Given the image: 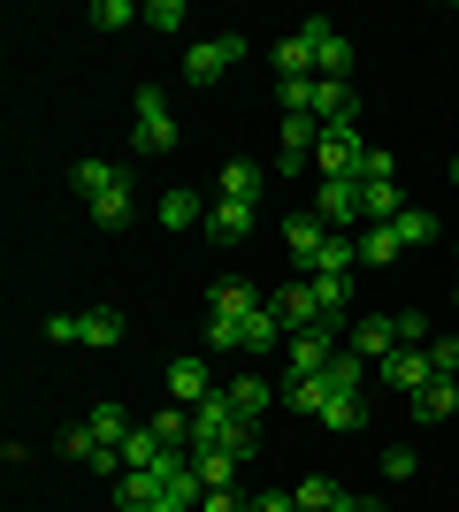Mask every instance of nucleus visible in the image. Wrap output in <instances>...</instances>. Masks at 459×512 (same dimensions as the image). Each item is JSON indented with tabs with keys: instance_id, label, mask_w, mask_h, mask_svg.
<instances>
[{
	"instance_id": "f257e3e1",
	"label": "nucleus",
	"mask_w": 459,
	"mask_h": 512,
	"mask_svg": "<svg viewBox=\"0 0 459 512\" xmlns=\"http://www.w3.org/2000/svg\"><path fill=\"white\" fill-rule=\"evenodd\" d=\"M77 199L92 207V222L100 230H123L131 222V169H115V161H77Z\"/></svg>"
},
{
	"instance_id": "f03ea898",
	"label": "nucleus",
	"mask_w": 459,
	"mask_h": 512,
	"mask_svg": "<svg viewBox=\"0 0 459 512\" xmlns=\"http://www.w3.org/2000/svg\"><path fill=\"white\" fill-rule=\"evenodd\" d=\"M131 138H138V153H176V115H169V100L153 85H138V107H131Z\"/></svg>"
},
{
	"instance_id": "7ed1b4c3",
	"label": "nucleus",
	"mask_w": 459,
	"mask_h": 512,
	"mask_svg": "<svg viewBox=\"0 0 459 512\" xmlns=\"http://www.w3.org/2000/svg\"><path fill=\"white\" fill-rule=\"evenodd\" d=\"M299 31H306V46H314V77H329V85H352V39H345V31H329L322 16H306Z\"/></svg>"
},
{
	"instance_id": "20e7f679",
	"label": "nucleus",
	"mask_w": 459,
	"mask_h": 512,
	"mask_svg": "<svg viewBox=\"0 0 459 512\" xmlns=\"http://www.w3.org/2000/svg\"><path fill=\"white\" fill-rule=\"evenodd\" d=\"M238 62H245V39L222 31V39H199L192 54H184V77H192V85H215V77H230Z\"/></svg>"
},
{
	"instance_id": "39448f33",
	"label": "nucleus",
	"mask_w": 459,
	"mask_h": 512,
	"mask_svg": "<svg viewBox=\"0 0 459 512\" xmlns=\"http://www.w3.org/2000/svg\"><path fill=\"white\" fill-rule=\"evenodd\" d=\"M360 123H322V138H314V161H322V176H352L360 169Z\"/></svg>"
},
{
	"instance_id": "423d86ee",
	"label": "nucleus",
	"mask_w": 459,
	"mask_h": 512,
	"mask_svg": "<svg viewBox=\"0 0 459 512\" xmlns=\"http://www.w3.org/2000/svg\"><path fill=\"white\" fill-rule=\"evenodd\" d=\"M345 352H360L368 367H383L398 352V314H368V321H352L345 329Z\"/></svg>"
},
{
	"instance_id": "0eeeda50",
	"label": "nucleus",
	"mask_w": 459,
	"mask_h": 512,
	"mask_svg": "<svg viewBox=\"0 0 459 512\" xmlns=\"http://www.w3.org/2000/svg\"><path fill=\"white\" fill-rule=\"evenodd\" d=\"M207 398H215L207 360H199V352H176L169 360V406H207Z\"/></svg>"
},
{
	"instance_id": "6e6552de",
	"label": "nucleus",
	"mask_w": 459,
	"mask_h": 512,
	"mask_svg": "<svg viewBox=\"0 0 459 512\" xmlns=\"http://www.w3.org/2000/svg\"><path fill=\"white\" fill-rule=\"evenodd\" d=\"M314 138H322V123H314V115H284V130H276V146H284V153H276V169L299 176L306 161H314Z\"/></svg>"
},
{
	"instance_id": "1a4fd4ad",
	"label": "nucleus",
	"mask_w": 459,
	"mask_h": 512,
	"mask_svg": "<svg viewBox=\"0 0 459 512\" xmlns=\"http://www.w3.org/2000/svg\"><path fill=\"white\" fill-rule=\"evenodd\" d=\"M284 360H291V383H306V375H322V367L337 360V337H329V329H306V337L284 344Z\"/></svg>"
},
{
	"instance_id": "9d476101",
	"label": "nucleus",
	"mask_w": 459,
	"mask_h": 512,
	"mask_svg": "<svg viewBox=\"0 0 459 512\" xmlns=\"http://www.w3.org/2000/svg\"><path fill=\"white\" fill-rule=\"evenodd\" d=\"M207 245H245V237H253V207H238V199H215V207H207Z\"/></svg>"
},
{
	"instance_id": "9b49d317",
	"label": "nucleus",
	"mask_w": 459,
	"mask_h": 512,
	"mask_svg": "<svg viewBox=\"0 0 459 512\" xmlns=\"http://www.w3.org/2000/svg\"><path fill=\"white\" fill-rule=\"evenodd\" d=\"M322 245H329V222H322V214H291V222H284V253L299 260V268H314Z\"/></svg>"
},
{
	"instance_id": "f8f14e48",
	"label": "nucleus",
	"mask_w": 459,
	"mask_h": 512,
	"mask_svg": "<svg viewBox=\"0 0 459 512\" xmlns=\"http://www.w3.org/2000/svg\"><path fill=\"white\" fill-rule=\"evenodd\" d=\"M306 115H314V123H360V92L314 77V107H306Z\"/></svg>"
},
{
	"instance_id": "ddd939ff",
	"label": "nucleus",
	"mask_w": 459,
	"mask_h": 512,
	"mask_svg": "<svg viewBox=\"0 0 459 512\" xmlns=\"http://www.w3.org/2000/svg\"><path fill=\"white\" fill-rule=\"evenodd\" d=\"M314 207H322L329 230H337V222H368V214H360V184H352V176H322V199H314Z\"/></svg>"
},
{
	"instance_id": "4468645a",
	"label": "nucleus",
	"mask_w": 459,
	"mask_h": 512,
	"mask_svg": "<svg viewBox=\"0 0 459 512\" xmlns=\"http://www.w3.org/2000/svg\"><path fill=\"white\" fill-rule=\"evenodd\" d=\"M306 283H314V314H322V329L337 337V329H345V314H352V283H345V276H306Z\"/></svg>"
},
{
	"instance_id": "2eb2a0df",
	"label": "nucleus",
	"mask_w": 459,
	"mask_h": 512,
	"mask_svg": "<svg viewBox=\"0 0 459 512\" xmlns=\"http://www.w3.org/2000/svg\"><path fill=\"white\" fill-rule=\"evenodd\" d=\"M276 314H284V329L291 337H306V329H322V314H314V283H284V291H276Z\"/></svg>"
},
{
	"instance_id": "dca6fc26",
	"label": "nucleus",
	"mask_w": 459,
	"mask_h": 512,
	"mask_svg": "<svg viewBox=\"0 0 459 512\" xmlns=\"http://www.w3.org/2000/svg\"><path fill=\"white\" fill-rule=\"evenodd\" d=\"M207 207H215V199H199V192H184V184H176V192H161V222H169V230H207Z\"/></svg>"
},
{
	"instance_id": "f3484780",
	"label": "nucleus",
	"mask_w": 459,
	"mask_h": 512,
	"mask_svg": "<svg viewBox=\"0 0 459 512\" xmlns=\"http://www.w3.org/2000/svg\"><path fill=\"white\" fill-rule=\"evenodd\" d=\"M414 421H459V383L429 375V383L414 390Z\"/></svg>"
},
{
	"instance_id": "a211bd4d",
	"label": "nucleus",
	"mask_w": 459,
	"mask_h": 512,
	"mask_svg": "<svg viewBox=\"0 0 459 512\" xmlns=\"http://www.w3.org/2000/svg\"><path fill=\"white\" fill-rule=\"evenodd\" d=\"M131 337V321L115 314V306H85V314H77V344H123Z\"/></svg>"
},
{
	"instance_id": "6ab92c4d",
	"label": "nucleus",
	"mask_w": 459,
	"mask_h": 512,
	"mask_svg": "<svg viewBox=\"0 0 459 512\" xmlns=\"http://www.w3.org/2000/svg\"><path fill=\"white\" fill-rule=\"evenodd\" d=\"M222 398H230V413H238V421L261 428V413H268V398H276V390H268L261 375H238V383H222Z\"/></svg>"
},
{
	"instance_id": "aec40b11",
	"label": "nucleus",
	"mask_w": 459,
	"mask_h": 512,
	"mask_svg": "<svg viewBox=\"0 0 459 512\" xmlns=\"http://www.w3.org/2000/svg\"><path fill=\"white\" fill-rule=\"evenodd\" d=\"M85 428H92V436H100V444H108V451H123V444H131V413H123V406H115V398H100V406H92L85 413Z\"/></svg>"
},
{
	"instance_id": "412c9836",
	"label": "nucleus",
	"mask_w": 459,
	"mask_h": 512,
	"mask_svg": "<svg viewBox=\"0 0 459 512\" xmlns=\"http://www.w3.org/2000/svg\"><path fill=\"white\" fill-rule=\"evenodd\" d=\"M291 505H299V512H345V505H352V490H337L329 474H306L299 490H291Z\"/></svg>"
},
{
	"instance_id": "4be33fe9",
	"label": "nucleus",
	"mask_w": 459,
	"mask_h": 512,
	"mask_svg": "<svg viewBox=\"0 0 459 512\" xmlns=\"http://www.w3.org/2000/svg\"><path fill=\"white\" fill-rule=\"evenodd\" d=\"M215 199H238V207H261V161H230L215 184Z\"/></svg>"
},
{
	"instance_id": "5701e85b",
	"label": "nucleus",
	"mask_w": 459,
	"mask_h": 512,
	"mask_svg": "<svg viewBox=\"0 0 459 512\" xmlns=\"http://www.w3.org/2000/svg\"><path fill=\"white\" fill-rule=\"evenodd\" d=\"M276 77H284V85L314 77V46H306V31H284V39H276Z\"/></svg>"
},
{
	"instance_id": "b1692460",
	"label": "nucleus",
	"mask_w": 459,
	"mask_h": 512,
	"mask_svg": "<svg viewBox=\"0 0 459 512\" xmlns=\"http://www.w3.org/2000/svg\"><path fill=\"white\" fill-rule=\"evenodd\" d=\"M360 214H368V230L375 222H398V214H406V192H398V184H360Z\"/></svg>"
},
{
	"instance_id": "393cba45",
	"label": "nucleus",
	"mask_w": 459,
	"mask_h": 512,
	"mask_svg": "<svg viewBox=\"0 0 459 512\" xmlns=\"http://www.w3.org/2000/svg\"><path fill=\"white\" fill-rule=\"evenodd\" d=\"M398 253H406V245H398V230H391V222H375V230H360V268H391Z\"/></svg>"
},
{
	"instance_id": "a878e982",
	"label": "nucleus",
	"mask_w": 459,
	"mask_h": 512,
	"mask_svg": "<svg viewBox=\"0 0 459 512\" xmlns=\"http://www.w3.org/2000/svg\"><path fill=\"white\" fill-rule=\"evenodd\" d=\"M383 383L391 390H421L429 383V352H391V360H383Z\"/></svg>"
},
{
	"instance_id": "bb28decb",
	"label": "nucleus",
	"mask_w": 459,
	"mask_h": 512,
	"mask_svg": "<svg viewBox=\"0 0 459 512\" xmlns=\"http://www.w3.org/2000/svg\"><path fill=\"white\" fill-rule=\"evenodd\" d=\"M360 421H368V390H345V398H329V406H322V428H337V436H352Z\"/></svg>"
},
{
	"instance_id": "cd10ccee",
	"label": "nucleus",
	"mask_w": 459,
	"mask_h": 512,
	"mask_svg": "<svg viewBox=\"0 0 459 512\" xmlns=\"http://www.w3.org/2000/svg\"><path fill=\"white\" fill-rule=\"evenodd\" d=\"M253 306H261V291H253V283H215V291H207V314H253Z\"/></svg>"
},
{
	"instance_id": "c85d7f7f",
	"label": "nucleus",
	"mask_w": 459,
	"mask_h": 512,
	"mask_svg": "<svg viewBox=\"0 0 459 512\" xmlns=\"http://www.w3.org/2000/svg\"><path fill=\"white\" fill-rule=\"evenodd\" d=\"M352 268H360V245H352V237H337V230H329L322 260H314V276H345V283H352Z\"/></svg>"
},
{
	"instance_id": "c756f323",
	"label": "nucleus",
	"mask_w": 459,
	"mask_h": 512,
	"mask_svg": "<svg viewBox=\"0 0 459 512\" xmlns=\"http://www.w3.org/2000/svg\"><path fill=\"white\" fill-rule=\"evenodd\" d=\"M352 184H398V153H391V146H360V169H352Z\"/></svg>"
},
{
	"instance_id": "7c9ffc66",
	"label": "nucleus",
	"mask_w": 459,
	"mask_h": 512,
	"mask_svg": "<svg viewBox=\"0 0 459 512\" xmlns=\"http://www.w3.org/2000/svg\"><path fill=\"white\" fill-rule=\"evenodd\" d=\"M192 459H199V482H207V490H230V482H238V467H245L238 451H192Z\"/></svg>"
},
{
	"instance_id": "2f4dec72",
	"label": "nucleus",
	"mask_w": 459,
	"mask_h": 512,
	"mask_svg": "<svg viewBox=\"0 0 459 512\" xmlns=\"http://www.w3.org/2000/svg\"><path fill=\"white\" fill-rule=\"evenodd\" d=\"M391 230H398V245L414 253V245H437V214H429V207H406V214L391 222Z\"/></svg>"
},
{
	"instance_id": "473e14b6",
	"label": "nucleus",
	"mask_w": 459,
	"mask_h": 512,
	"mask_svg": "<svg viewBox=\"0 0 459 512\" xmlns=\"http://www.w3.org/2000/svg\"><path fill=\"white\" fill-rule=\"evenodd\" d=\"M161 459H169V444H161V436L138 421V428H131V444H123V467H161Z\"/></svg>"
},
{
	"instance_id": "72a5a7b5",
	"label": "nucleus",
	"mask_w": 459,
	"mask_h": 512,
	"mask_svg": "<svg viewBox=\"0 0 459 512\" xmlns=\"http://www.w3.org/2000/svg\"><path fill=\"white\" fill-rule=\"evenodd\" d=\"M138 16H146V8H131V0H92V31H123V23H138Z\"/></svg>"
},
{
	"instance_id": "f704fd0d",
	"label": "nucleus",
	"mask_w": 459,
	"mask_h": 512,
	"mask_svg": "<svg viewBox=\"0 0 459 512\" xmlns=\"http://www.w3.org/2000/svg\"><path fill=\"white\" fill-rule=\"evenodd\" d=\"M284 398L306 413V421H322V406H329V390H322V375H306V383H284Z\"/></svg>"
},
{
	"instance_id": "c9c22d12",
	"label": "nucleus",
	"mask_w": 459,
	"mask_h": 512,
	"mask_svg": "<svg viewBox=\"0 0 459 512\" xmlns=\"http://www.w3.org/2000/svg\"><path fill=\"white\" fill-rule=\"evenodd\" d=\"M429 375L459 383V337H444V329H437V344H429Z\"/></svg>"
},
{
	"instance_id": "e433bc0d",
	"label": "nucleus",
	"mask_w": 459,
	"mask_h": 512,
	"mask_svg": "<svg viewBox=\"0 0 459 512\" xmlns=\"http://www.w3.org/2000/svg\"><path fill=\"white\" fill-rule=\"evenodd\" d=\"M138 23H146V31H184L192 16H184V0H153V8H146Z\"/></svg>"
},
{
	"instance_id": "4c0bfd02",
	"label": "nucleus",
	"mask_w": 459,
	"mask_h": 512,
	"mask_svg": "<svg viewBox=\"0 0 459 512\" xmlns=\"http://www.w3.org/2000/svg\"><path fill=\"white\" fill-rule=\"evenodd\" d=\"M421 467V459H414V451H406V444H383V474H391V482H406V474H414Z\"/></svg>"
},
{
	"instance_id": "58836bf2",
	"label": "nucleus",
	"mask_w": 459,
	"mask_h": 512,
	"mask_svg": "<svg viewBox=\"0 0 459 512\" xmlns=\"http://www.w3.org/2000/svg\"><path fill=\"white\" fill-rule=\"evenodd\" d=\"M245 512H299V505H291V490H261V497H245Z\"/></svg>"
},
{
	"instance_id": "ea45409f",
	"label": "nucleus",
	"mask_w": 459,
	"mask_h": 512,
	"mask_svg": "<svg viewBox=\"0 0 459 512\" xmlns=\"http://www.w3.org/2000/svg\"><path fill=\"white\" fill-rule=\"evenodd\" d=\"M199 512H245V497L238 490H207V497H199Z\"/></svg>"
},
{
	"instance_id": "a19ab883",
	"label": "nucleus",
	"mask_w": 459,
	"mask_h": 512,
	"mask_svg": "<svg viewBox=\"0 0 459 512\" xmlns=\"http://www.w3.org/2000/svg\"><path fill=\"white\" fill-rule=\"evenodd\" d=\"M46 337H54V344H77V314H46Z\"/></svg>"
},
{
	"instance_id": "79ce46f5",
	"label": "nucleus",
	"mask_w": 459,
	"mask_h": 512,
	"mask_svg": "<svg viewBox=\"0 0 459 512\" xmlns=\"http://www.w3.org/2000/svg\"><path fill=\"white\" fill-rule=\"evenodd\" d=\"M345 512H391V505H383V497H352Z\"/></svg>"
},
{
	"instance_id": "37998d69",
	"label": "nucleus",
	"mask_w": 459,
	"mask_h": 512,
	"mask_svg": "<svg viewBox=\"0 0 459 512\" xmlns=\"http://www.w3.org/2000/svg\"><path fill=\"white\" fill-rule=\"evenodd\" d=\"M452 184H459V161H452Z\"/></svg>"
},
{
	"instance_id": "c03bdc74",
	"label": "nucleus",
	"mask_w": 459,
	"mask_h": 512,
	"mask_svg": "<svg viewBox=\"0 0 459 512\" xmlns=\"http://www.w3.org/2000/svg\"><path fill=\"white\" fill-rule=\"evenodd\" d=\"M452 23H459V8H452Z\"/></svg>"
},
{
	"instance_id": "a18cd8bd",
	"label": "nucleus",
	"mask_w": 459,
	"mask_h": 512,
	"mask_svg": "<svg viewBox=\"0 0 459 512\" xmlns=\"http://www.w3.org/2000/svg\"><path fill=\"white\" fill-rule=\"evenodd\" d=\"M452 299H459V291H452Z\"/></svg>"
}]
</instances>
